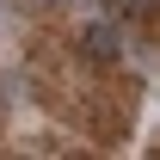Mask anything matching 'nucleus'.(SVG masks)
<instances>
[{
    "instance_id": "1",
    "label": "nucleus",
    "mask_w": 160,
    "mask_h": 160,
    "mask_svg": "<svg viewBox=\"0 0 160 160\" xmlns=\"http://www.w3.org/2000/svg\"><path fill=\"white\" fill-rule=\"evenodd\" d=\"M80 49L92 62H117V31H111V25H86V31H80Z\"/></svg>"
},
{
    "instance_id": "2",
    "label": "nucleus",
    "mask_w": 160,
    "mask_h": 160,
    "mask_svg": "<svg viewBox=\"0 0 160 160\" xmlns=\"http://www.w3.org/2000/svg\"><path fill=\"white\" fill-rule=\"evenodd\" d=\"M154 0H111V12H148Z\"/></svg>"
},
{
    "instance_id": "3",
    "label": "nucleus",
    "mask_w": 160,
    "mask_h": 160,
    "mask_svg": "<svg viewBox=\"0 0 160 160\" xmlns=\"http://www.w3.org/2000/svg\"><path fill=\"white\" fill-rule=\"evenodd\" d=\"M37 6H74V0H37Z\"/></svg>"
}]
</instances>
